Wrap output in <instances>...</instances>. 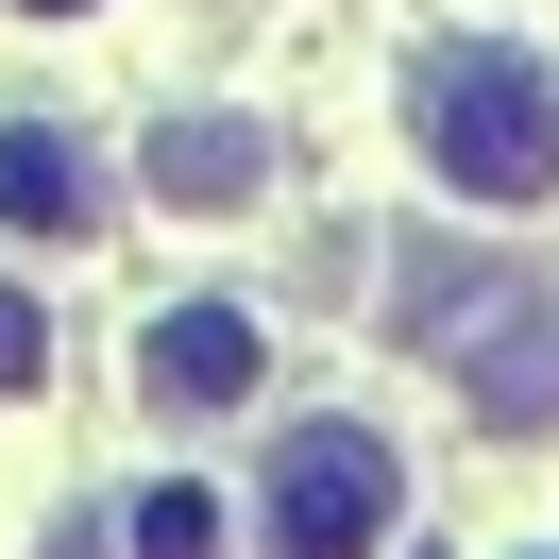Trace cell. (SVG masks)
<instances>
[{
  "label": "cell",
  "mask_w": 559,
  "mask_h": 559,
  "mask_svg": "<svg viewBox=\"0 0 559 559\" xmlns=\"http://www.w3.org/2000/svg\"><path fill=\"white\" fill-rule=\"evenodd\" d=\"M35 17H85V0H35Z\"/></svg>",
  "instance_id": "obj_9"
},
{
  "label": "cell",
  "mask_w": 559,
  "mask_h": 559,
  "mask_svg": "<svg viewBox=\"0 0 559 559\" xmlns=\"http://www.w3.org/2000/svg\"><path fill=\"white\" fill-rule=\"evenodd\" d=\"M390 509H407V457H390L373 424H340V407L288 424L272 475H254V543H272V559H373Z\"/></svg>",
  "instance_id": "obj_2"
},
{
  "label": "cell",
  "mask_w": 559,
  "mask_h": 559,
  "mask_svg": "<svg viewBox=\"0 0 559 559\" xmlns=\"http://www.w3.org/2000/svg\"><path fill=\"white\" fill-rule=\"evenodd\" d=\"M254 170H272L254 119H170L153 136V204H254Z\"/></svg>",
  "instance_id": "obj_6"
},
{
  "label": "cell",
  "mask_w": 559,
  "mask_h": 559,
  "mask_svg": "<svg viewBox=\"0 0 559 559\" xmlns=\"http://www.w3.org/2000/svg\"><path fill=\"white\" fill-rule=\"evenodd\" d=\"M254 356H272V340H254L238 306H170V322H153V356H136V390L204 424V407H254Z\"/></svg>",
  "instance_id": "obj_4"
},
{
  "label": "cell",
  "mask_w": 559,
  "mask_h": 559,
  "mask_svg": "<svg viewBox=\"0 0 559 559\" xmlns=\"http://www.w3.org/2000/svg\"><path fill=\"white\" fill-rule=\"evenodd\" d=\"M407 119H424V170L457 204H559V85L525 51H424L407 69Z\"/></svg>",
  "instance_id": "obj_1"
},
{
  "label": "cell",
  "mask_w": 559,
  "mask_h": 559,
  "mask_svg": "<svg viewBox=\"0 0 559 559\" xmlns=\"http://www.w3.org/2000/svg\"><path fill=\"white\" fill-rule=\"evenodd\" d=\"M136 559H221V491L204 475H153L136 491Z\"/></svg>",
  "instance_id": "obj_7"
},
{
  "label": "cell",
  "mask_w": 559,
  "mask_h": 559,
  "mask_svg": "<svg viewBox=\"0 0 559 559\" xmlns=\"http://www.w3.org/2000/svg\"><path fill=\"white\" fill-rule=\"evenodd\" d=\"M0 221L17 238H103V153L69 119H0Z\"/></svg>",
  "instance_id": "obj_3"
},
{
  "label": "cell",
  "mask_w": 559,
  "mask_h": 559,
  "mask_svg": "<svg viewBox=\"0 0 559 559\" xmlns=\"http://www.w3.org/2000/svg\"><path fill=\"white\" fill-rule=\"evenodd\" d=\"M475 424H559V306H509L475 340Z\"/></svg>",
  "instance_id": "obj_5"
},
{
  "label": "cell",
  "mask_w": 559,
  "mask_h": 559,
  "mask_svg": "<svg viewBox=\"0 0 559 559\" xmlns=\"http://www.w3.org/2000/svg\"><path fill=\"white\" fill-rule=\"evenodd\" d=\"M51 373V322H35V288H0V390H35Z\"/></svg>",
  "instance_id": "obj_8"
}]
</instances>
